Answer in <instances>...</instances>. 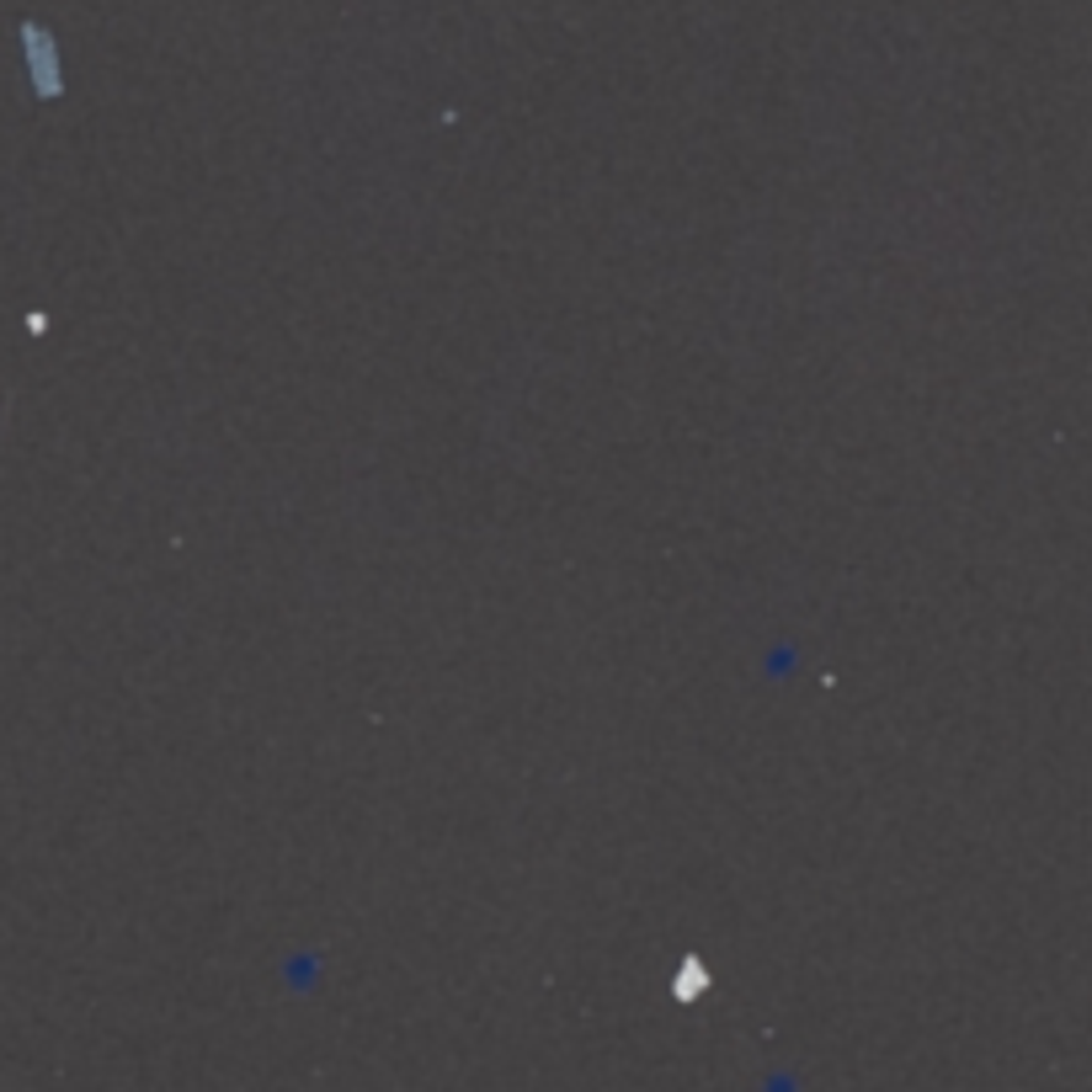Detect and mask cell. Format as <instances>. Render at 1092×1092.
<instances>
[{"instance_id":"obj_1","label":"cell","mask_w":1092,"mask_h":1092,"mask_svg":"<svg viewBox=\"0 0 1092 1092\" xmlns=\"http://www.w3.org/2000/svg\"><path fill=\"white\" fill-rule=\"evenodd\" d=\"M28 49H33V65H38V86L54 91V86H59V81H54V49H49V38H44L38 28H28Z\"/></svg>"}]
</instances>
